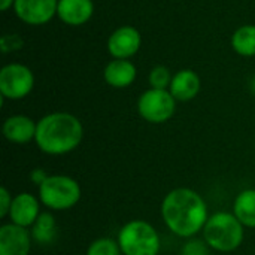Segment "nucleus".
<instances>
[{
  "label": "nucleus",
  "mask_w": 255,
  "mask_h": 255,
  "mask_svg": "<svg viewBox=\"0 0 255 255\" xmlns=\"http://www.w3.org/2000/svg\"><path fill=\"white\" fill-rule=\"evenodd\" d=\"M34 87L33 72L19 63L6 64L0 70V94L1 99L19 100L27 97Z\"/></svg>",
  "instance_id": "nucleus-7"
},
{
  "label": "nucleus",
  "mask_w": 255,
  "mask_h": 255,
  "mask_svg": "<svg viewBox=\"0 0 255 255\" xmlns=\"http://www.w3.org/2000/svg\"><path fill=\"white\" fill-rule=\"evenodd\" d=\"M4 37L9 40V43L0 40V45H1L3 52L15 51V49H19V48L22 46V39H21L19 36H16V34H4Z\"/></svg>",
  "instance_id": "nucleus-23"
},
{
  "label": "nucleus",
  "mask_w": 255,
  "mask_h": 255,
  "mask_svg": "<svg viewBox=\"0 0 255 255\" xmlns=\"http://www.w3.org/2000/svg\"><path fill=\"white\" fill-rule=\"evenodd\" d=\"M211 247L205 242V239H196V238H190L182 250L181 255H211Z\"/></svg>",
  "instance_id": "nucleus-21"
},
{
  "label": "nucleus",
  "mask_w": 255,
  "mask_h": 255,
  "mask_svg": "<svg viewBox=\"0 0 255 255\" xmlns=\"http://www.w3.org/2000/svg\"><path fill=\"white\" fill-rule=\"evenodd\" d=\"M37 190L39 200L51 211H69L82 197L79 182L67 175H49Z\"/></svg>",
  "instance_id": "nucleus-5"
},
{
  "label": "nucleus",
  "mask_w": 255,
  "mask_h": 255,
  "mask_svg": "<svg viewBox=\"0 0 255 255\" xmlns=\"http://www.w3.org/2000/svg\"><path fill=\"white\" fill-rule=\"evenodd\" d=\"M142 43L140 33L131 25H123L117 28L108 39V51L114 58L133 57Z\"/></svg>",
  "instance_id": "nucleus-10"
},
{
  "label": "nucleus",
  "mask_w": 255,
  "mask_h": 255,
  "mask_svg": "<svg viewBox=\"0 0 255 255\" xmlns=\"http://www.w3.org/2000/svg\"><path fill=\"white\" fill-rule=\"evenodd\" d=\"M161 218L173 235L190 239L203 232L209 215L203 197L191 188L181 187L163 199Z\"/></svg>",
  "instance_id": "nucleus-1"
},
{
  "label": "nucleus",
  "mask_w": 255,
  "mask_h": 255,
  "mask_svg": "<svg viewBox=\"0 0 255 255\" xmlns=\"http://www.w3.org/2000/svg\"><path fill=\"white\" fill-rule=\"evenodd\" d=\"M172 75L167 67L155 66L149 73V85L155 90H167L172 84Z\"/></svg>",
  "instance_id": "nucleus-20"
},
{
  "label": "nucleus",
  "mask_w": 255,
  "mask_h": 255,
  "mask_svg": "<svg viewBox=\"0 0 255 255\" xmlns=\"http://www.w3.org/2000/svg\"><path fill=\"white\" fill-rule=\"evenodd\" d=\"M103 78L114 88H126L136 79V66L130 60L115 58L105 67Z\"/></svg>",
  "instance_id": "nucleus-15"
},
{
  "label": "nucleus",
  "mask_w": 255,
  "mask_h": 255,
  "mask_svg": "<svg viewBox=\"0 0 255 255\" xmlns=\"http://www.w3.org/2000/svg\"><path fill=\"white\" fill-rule=\"evenodd\" d=\"M233 214L244 224V227L255 229V190H244L233 203Z\"/></svg>",
  "instance_id": "nucleus-16"
},
{
  "label": "nucleus",
  "mask_w": 255,
  "mask_h": 255,
  "mask_svg": "<svg viewBox=\"0 0 255 255\" xmlns=\"http://www.w3.org/2000/svg\"><path fill=\"white\" fill-rule=\"evenodd\" d=\"M251 87H253V91L255 93V78H254V81H253V84H251Z\"/></svg>",
  "instance_id": "nucleus-26"
},
{
  "label": "nucleus",
  "mask_w": 255,
  "mask_h": 255,
  "mask_svg": "<svg viewBox=\"0 0 255 255\" xmlns=\"http://www.w3.org/2000/svg\"><path fill=\"white\" fill-rule=\"evenodd\" d=\"M233 49L242 57L255 55V25H242L232 36Z\"/></svg>",
  "instance_id": "nucleus-18"
},
{
  "label": "nucleus",
  "mask_w": 255,
  "mask_h": 255,
  "mask_svg": "<svg viewBox=\"0 0 255 255\" xmlns=\"http://www.w3.org/2000/svg\"><path fill=\"white\" fill-rule=\"evenodd\" d=\"M31 238L39 245H51L57 238V221L51 212H42L31 226Z\"/></svg>",
  "instance_id": "nucleus-17"
},
{
  "label": "nucleus",
  "mask_w": 255,
  "mask_h": 255,
  "mask_svg": "<svg viewBox=\"0 0 255 255\" xmlns=\"http://www.w3.org/2000/svg\"><path fill=\"white\" fill-rule=\"evenodd\" d=\"M15 0H0V9L1 10H7L10 6H13Z\"/></svg>",
  "instance_id": "nucleus-25"
},
{
  "label": "nucleus",
  "mask_w": 255,
  "mask_h": 255,
  "mask_svg": "<svg viewBox=\"0 0 255 255\" xmlns=\"http://www.w3.org/2000/svg\"><path fill=\"white\" fill-rule=\"evenodd\" d=\"M93 0H58L57 15L67 25H82L93 16Z\"/></svg>",
  "instance_id": "nucleus-12"
},
{
  "label": "nucleus",
  "mask_w": 255,
  "mask_h": 255,
  "mask_svg": "<svg viewBox=\"0 0 255 255\" xmlns=\"http://www.w3.org/2000/svg\"><path fill=\"white\" fill-rule=\"evenodd\" d=\"M40 205L36 196L31 193H19L13 196L9 218L12 224L19 227H31L40 215Z\"/></svg>",
  "instance_id": "nucleus-11"
},
{
  "label": "nucleus",
  "mask_w": 255,
  "mask_h": 255,
  "mask_svg": "<svg viewBox=\"0 0 255 255\" xmlns=\"http://www.w3.org/2000/svg\"><path fill=\"white\" fill-rule=\"evenodd\" d=\"M31 233L16 224L0 227V255H28L31 250Z\"/></svg>",
  "instance_id": "nucleus-9"
},
{
  "label": "nucleus",
  "mask_w": 255,
  "mask_h": 255,
  "mask_svg": "<svg viewBox=\"0 0 255 255\" xmlns=\"http://www.w3.org/2000/svg\"><path fill=\"white\" fill-rule=\"evenodd\" d=\"M87 255H123V253L118 241L111 238H99L90 244Z\"/></svg>",
  "instance_id": "nucleus-19"
},
{
  "label": "nucleus",
  "mask_w": 255,
  "mask_h": 255,
  "mask_svg": "<svg viewBox=\"0 0 255 255\" xmlns=\"http://www.w3.org/2000/svg\"><path fill=\"white\" fill-rule=\"evenodd\" d=\"M200 87L202 82L199 75L191 69H184L173 75L169 91L176 102H190L199 94Z\"/></svg>",
  "instance_id": "nucleus-14"
},
{
  "label": "nucleus",
  "mask_w": 255,
  "mask_h": 255,
  "mask_svg": "<svg viewBox=\"0 0 255 255\" xmlns=\"http://www.w3.org/2000/svg\"><path fill=\"white\" fill-rule=\"evenodd\" d=\"M245 238L244 224L235 214L217 212L211 215L203 227V239L218 253H232L238 250Z\"/></svg>",
  "instance_id": "nucleus-3"
},
{
  "label": "nucleus",
  "mask_w": 255,
  "mask_h": 255,
  "mask_svg": "<svg viewBox=\"0 0 255 255\" xmlns=\"http://www.w3.org/2000/svg\"><path fill=\"white\" fill-rule=\"evenodd\" d=\"M12 200L13 197L10 196V193L7 191L6 187L0 188V218H6L9 217V211L12 206Z\"/></svg>",
  "instance_id": "nucleus-22"
},
{
  "label": "nucleus",
  "mask_w": 255,
  "mask_h": 255,
  "mask_svg": "<svg viewBox=\"0 0 255 255\" xmlns=\"http://www.w3.org/2000/svg\"><path fill=\"white\" fill-rule=\"evenodd\" d=\"M176 109V100L169 90H146L137 100L139 115L152 124L169 121Z\"/></svg>",
  "instance_id": "nucleus-6"
},
{
  "label": "nucleus",
  "mask_w": 255,
  "mask_h": 255,
  "mask_svg": "<svg viewBox=\"0 0 255 255\" xmlns=\"http://www.w3.org/2000/svg\"><path fill=\"white\" fill-rule=\"evenodd\" d=\"M48 176H49V175L46 173V170H45V169H40V167H36V169H33V170L30 172V181H31V184L36 185L37 188L46 181Z\"/></svg>",
  "instance_id": "nucleus-24"
},
{
  "label": "nucleus",
  "mask_w": 255,
  "mask_h": 255,
  "mask_svg": "<svg viewBox=\"0 0 255 255\" xmlns=\"http://www.w3.org/2000/svg\"><path fill=\"white\" fill-rule=\"evenodd\" d=\"M117 241L123 255H158L161 248L157 230L143 220H133L124 224Z\"/></svg>",
  "instance_id": "nucleus-4"
},
{
  "label": "nucleus",
  "mask_w": 255,
  "mask_h": 255,
  "mask_svg": "<svg viewBox=\"0 0 255 255\" xmlns=\"http://www.w3.org/2000/svg\"><path fill=\"white\" fill-rule=\"evenodd\" d=\"M84 139L81 121L69 112H52L37 121L34 142L48 155H64L75 151Z\"/></svg>",
  "instance_id": "nucleus-2"
},
{
  "label": "nucleus",
  "mask_w": 255,
  "mask_h": 255,
  "mask_svg": "<svg viewBox=\"0 0 255 255\" xmlns=\"http://www.w3.org/2000/svg\"><path fill=\"white\" fill-rule=\"evenodd\" d=\"M37 123L25 115H12L3 123V136L12 143H28L36 137Z\"/></svg>",
  "instance_id": "nucleus-13"
},
{
  "label": "nucleus",
  "mask_w": 255,
  "mask_h": 255,
  "mask_svg": "<svg viewBox=\"0 0 255 255\" xmlns=\"http://www.w3.org/2000/svg\"><path fill=\"white\" fill-rule=\"evenodd\" d=\"M58 0H15L16 16L28 25H43L57 13Z\"/></svg>",
  "instance_id": "nucleus-8"
}]
</instances>
